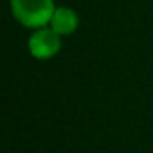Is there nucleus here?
Wrapping results in <instances>:
<instances>
[{
  "mask_svg": "<svg viewBox=\"0 0 153 153\" xmlns=\"http://www.w3.org/2000/svg\"><path fill=\"white\" fill-rule=\"evenodd\" d=\"M58 34L61 36H70L78 31V25H79V16L74 9L70 7H56L54 15H52V20L49 24Z\"/></svg>",
  "mask_w": 153,
  "mask_h": 153,
  "instance_id": "7ed1b4c3",
  "label": "nucleus"
},
{
  "mask_svg": "<svg viewBox=\"0 0 153 153\" xmlns=\"http://www.w3.org/2000/svg\"><path fill=\"white\" fill-rule=\"evenodd\" d=\"M61 34L52 27H40L29 36V52L36 59H51L61 49Z\"/></svg>",
  "mask_w": 153,
  "mask_h": 153,
  "instance_id": "f03ea898",
  "label": "nucleus"
},
{
  "mask_svg": "<svg viewBox=\"0 0 153 153\" xmlns=\"http://www.w3.org/2000/svg\"><path fill=\"white\" fill-rule=\"evenodd\" d=\"M54 11V0H11V13L15 20L29 29L49 25Z\"/></svg>",
  "mask_w": 153,
  "mask_h": 153,
  "instance_id": "f257e3e1",
  "label": "nucleus"
}]
</instances>
